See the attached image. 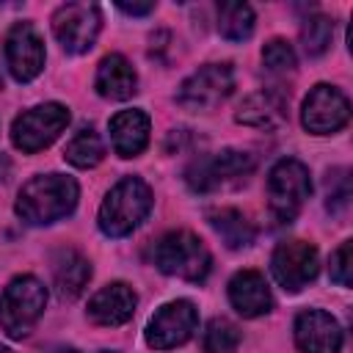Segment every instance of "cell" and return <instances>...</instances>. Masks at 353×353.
<instances>
[{
    "instance_id": "cell-1",
    "label": "cell",
    "mask_w": 353,
    "mask_h": 353,
    "mask_svg": "<svg viewBox=\"0 0 353 353\" xmlns=\"http://www.w3.org/2000/svg\"><path fill=\"white\" fill-rule=\"evenodd\" d=\"M80 188L66 174H39L22 185L17 196V215L30 226L55 223L74 210Z\"/></svg>"
},
{
    "instance_id": "cell-2",
    "label": "cell",
    "mask_w": 353,
    "mask_h": 353,
    "mask_svg": "<svg viewBox=\"0 0 353 353\" xmlns=\"http://www.w3.org/2000/svg\"><path fill=\"white\" fill-rule=\"evenodd\" d=\"M152 210V190L138 176H124L116 182L102 207H99V229L108 237H124L130 234Z\"/></svg>"
},
{
    "instance_id": "cell-3",
    "label": "cell",
    "mask_w": 353,
    "mask_h": 353,
    "mask_svg": "<svg viewBox=\"0 0 353 353\" xmlns=\"http://www.w3.org/2000/svg\"><path fill=\"white\" fill-rule=\"evenodd\" d=\"M47 306V290L36 276H17L0 295V328L11 339L33 331Z\"/></svg>"
},
{
    "instance_id": "cell-4",
    "label": "cell",
    "mask_w": 353,
    "mask_h": 353,
    "mask_svg": "<svg viewBox=\"0 0 353 353\" xmlns=\"http://www.w3.org/2000/svg\"><path fill=\"white\" fill-rule=\"evenodd\" d=\"M210 251L207 245L188 229L168 232L154 245V265L165 276H176L185 281H204L210 273Z\"/></svg>"
},
{
    "instance_id": "cell-5",
    "label": "cell",
    "mask_w": 353,
    "mask_h": 353,
    "mask_svg": "<svg viewBox=\"0 0 353 353\" xmlns=\"http://www.w3.org/2000/svg\"><path fill=\"white\" fill-rule=\"evenodd\" d=\"M312 193V179H309V168L295 160V157H284L279 160L270 174H268V204L276 221L290 223L301 207L306 204Z\"/></svg>"
},
{
    "instance_id": "cell-6",
    "label": "cell",
    "mask_w": 353,
    "mask_h": 353,
    "mask_svg": "<svg viewBox=\"0 0 353 353\" xmlns=\"http://www.w3.org/2000/svg\"><path fill=\"white\" fill-rule=\"evenodd\" d=\"M69 124V108L61 102H44L25 113H19L11 124V141L19 152H39L47 149Z\"/></svg>"
},
{
    "instance_id": "cell-7",
    "label": "cell",
    "mask_w": 353,
    "mask_h": 353,
    "mask_svg": "<svg viewBox=\"0 0 353 353\" xmlns=\"http://www.w3.org/2000/svg\"><path fill=\"white\" fill-rule=\"evenodd\" d=\"M234 88V69L232 63H207L199 72H193L176 94V102L185 110H212L218 108Z\"/></svg>"
},
{
    "instance_id": "cell-8",
    "label": "cell",
    "mask_w": 353,
    "mask_h": 353,
    "mask_svg": "<svg viewBox=\"0 0 353 353\" xmlns=\"http://www.w3.org/2000/svg\"><path fill=\"white\" fill-rule=\"evenodd\" d=\"M102 28L99 6L94 3H63L52 14V33L66 52H85L94 47Z\"/></svg>"
},
{
    "instance_id": "cell-9",
    "label": "cell",
    "mask_w": 353,
    "mask_h": 353,
    "mask_svg": "<svg viewBox=\"0 0 353 353\" xmlns=\"http://www.w3.org/2000/svg\"><path fill=\"white\" fill-rule=\"evenodd\" d=\"M320 270L317 248L306 240L279 243L270 256V273L287 292H301Z\"/></svg>"
},
{
    "instance_id": "cell-10",
    "label": "cell",
    "mask_w": 353,
    "mask_h": 353,
    "mask_svg": "<svg viewBox=\"0 0 353 353\" xmlns=\"http://www.w3.org/2000/svg\"><path fill=\"white\" fill-rule=\"evenodd\" d=\"M350 119V102L347 97L328 85V83H320L309 91V97L303 99V108H301V124L314 132V135H331L336 130H342Z\"/></svg>"
},
{
    "instance_id": "cell-11",
    "label": "cell",
    "mask_w": 353,
    "mask_h": 353,
    "mask_svg": "<svg viewBox=\"0 0 353 353\" xmlns=\"http://www.w3.org/2000/svg\"><path fill=\"white\" fill-rule=\"evenodd\" d=\"M199 325V312L190 301H171L154 312L146 325V342L154 350H168L185 345Z\"/></svg>"
},
{
    "instance_id": "cell-12",
    "label": "cell",
    "mask_w": 353,
    "mask_h": 353,
    "mask_svg": "<svg viewBox=\"0 0 353 353\" xmlns=\"http://www.w3.org/2000/svg\"><path fill=\"white\" fill-rule=\"evenodd\" d=\"M251 168H254V154L240 152V149H223V152H215L210 157L193 160L185 171V179L193 190L207 193V190L218 188L223 179L248 174Z\"/></svg>"
},
{
    "instance_id": "cell-13",
    "label": "cell",
    "mask_w": 353,
    "mask_h": 353,
    "mask_svg": "<svg viewBox=\"0 0 353 353\" xmlns=\"http://www.w3.org/2000/svg\"><path fill=\"white\" fill-rule=\"evenodd\" d=\"M6 63L19 83H30L44 69V41L30 22H17L6 36Z\"/></svg>"
},
{
    "instance_id": "cell-14",
    "label": "cell",
    "mask_w": 353,
    "mask_h": 353,
    "mask_svg": "<svg viewBox=\"0 0 353 353\" xmlns=\"http://www.w3.org/2000/svg\"><path fill=\"white\" fill-rule=\"evenodd\" d=\"M295 345L301 353H339L342 328L323 309H306L295 317Z\"/></svg>"
},
{
    "instance_id": "cell-15",
    "label": "cell",
    "mask_w": 353,
    "mask_h": 353,
    "mask_svg": "<svg viewBox=\"0 0 353 353\" xmlns=\"http://www.w3.org/2000/svg\"><path fill=\"white\" fill-rule=\"evenodd\" d=\"M135 306H138L135 290L124 281H113L99 292H94V298L88 301V317L97 325H124L135 314Z\"/></svg>"
},
{
    "instance_id": "cell-16",
    "label": "cell",
    "mask_w": 353,
    "mask_h": 353,
    "mask_svg": "<svg viewBox=\"0 0 353 353\" xmlns=\"http://www.w3.org/2000/svg\"><path fill=\"white\" fill-rule=\"evenodd\" d=\"M229 301L243 317H259L268 314L273 306L270 287L262 273L256 270H240L229 281Z\"/></svg>"
},
{
    "instance_id": "cell-17",
    "label": "cell",
    "mask_w": 353,
    "mask_h": 353,
    "mask_svg": "<svg viewBox=\"0 0 353 353\" xmlns=\"http://www.w3.org/2000/svg\"><path fill=\"white\" fill-rule=\"evenodd\" d=\"M94 85L105 99H130L138 91V74L124 55L110 52L99 61Z\"/></svg>"
},
{
    "instance_id": "cell-18",
    "label": "cell",
    "mask_w": 353,
    "mask_h": 353,
    "mask_svg": "<svg viewBox=\"0 0 353 353\" xmlns=\"http://www.w3.org/2000/svg\"><path fill=\"white\" fill-rule=\"evenodd\" d=\"M284 119H287V97L273 88H262L245 97V102L237 110V121L256 130H276L284 124Z\"/></svg>"
},
{
    "instance_id": "cell-19",
    "label": "cell",
    "mask_w": 353,
    "mask_h": 353,
    "mask_svg": "<svg viewBox=\"0 0 353 353\" xmlns=\"http://www.w3.org/2000/svg\"><path fill=\"white\" fill-rule=\"evenodd\" d=\"M110 141L119 157H135L149 143V116L143 110H119L110 119Z\"/></svg>"
},
{
    "instance_id": "cell-20",
    "label": "cell",
    "mask_w": 353,
    "mask_h": 353,
    "mask_svg": "<svg viewBox=\"0 0 353 353\" xmlns=\"http://www.w3.org/2000/svg\"><path fill=\"white\" fill-rule=\"evenodd\" d=\"M52 279L61 298H77L91 279V262L72 248H61L52 256Z\"/></svg>"
},
{
    "instance_id": "cell-21",
    "label": "cell",
    "mask_w": 353,
    "mask_h": 353,
    "mask_svg": "<svg viewBox=\"0 0 353 353\" xmlns=\"http://www.w3.org/2000/svg\"><path fill=\"white\" fill-rule=\"evenodd\" d=\"M210 223L229 248H245L254 243V226L240 210H232V207L215 210L210 212Z\"/></svg>"
},
{
    "instance_id": "cell-22",
    "label": "cell",
    "mask_w": 353,
    "mask_h": 353,
    "mask_svg": "<svg viewBox=\"0 0 353 353\" xmlns=\"http://www.w3.org/2000/svg\"><path fill=\"white\" fill-rule=\"evenodd\" d=\"M218 30L229 41H243L254 33V8L248 3H223L218 8Z\"/></svg>"
},
{
    "instance_id": "cell-23",
    "label": "cell",
    "mask_w": 353,
    "mask_h": 353,
    "mask_svg": "<svg viewBox=\"0 0 353 353\" xmlns=\"http://www.w3.org/2000/svg\"><path fill=\"white\" fill-rule=\"evenodd\" d=\"M63 157H66L72 165H77V168H94V165L105 157L102 138H99L91 127H83V130L74 132V138L66 143Z\"/></svg>"
},
{
    "instance_id": "cell-24",
    "label": "cell",
    "mask_w": 353,
    "mask_h": 353,
    "mask_svg": "<svg viewBox=\"0 0 353 353\" xmlns=\"http://www.w3.org/2000/svg\"><path fill=\"white\" fill-rule=\"evenodd\" d=\"M331 36H334V22L325 17V14H314L303 22L301 28V44H303V52L309 58H317L328 50L331 44Z\"/></svg>"
},
{
    "instance_id": "cell-25",
    "label": "cell",
    "mask_w": 353,
    "mask_h": 353,
    "mask_svg": "<svg viewBox=\"0 0 353 353\" xmlns=\"http://www.w3.org/2000/svg\"><path fill=\"white\" fill-rule=\"evenodd\" d=\"M240 347V331L232 320L215 317L207 323L204 331V353H237Z\"/></svg>"
},
{
    "instance_id": "cell-26",
    "label": "cell",
    "mask_w": 353,
    "mask_h": 353,
    "mask_svg": "<svg viewBox=\"0 0 353 353\" xmlns=\"http://www.w3.org/2000/svg\"><path fill=\"white\" fill-rule=\"evenodd\" d=\"M262 63L270 69V72H292L298 58H295V50L290 41L284 39H270L265 47H262Z\"/></svg>"
},
{
    "instance_id": "cell-27",
    "label": "cell",
    "mask_w": 353,
    "mask_h": 353,
    "mask_svg": "<svg viewBox=\"0 0 353 353\" xmlns=\"http://www.w3.org/2000/svg\"><path fill=\"white\" fill-rule=\"evenodd\" d=\"M331 279L339 287L353 284V243L345 240L334 254H331Z\"/></svg>"
},
{
    "instance_id": "cell-28",
    "label": "cell",
    "mask_w": 353,
    "mask_h": 353,
    "mask_svg": "<svg viewBox=\"0 0 353 353\" xmlns=\"http://www.w3.org/2000/svg\"><path fill=\"white\" fill-rule=\"evenodd\" d=\"M119 8L124 14H135V17H143L149 11H154V3H119Z\"/></svg>"
},
{
    "instance_id": "cell-29",
    "label": "cell",
    "mask_w": 353,
    "mask_h": 353,
    "mask_svg": "<svg viewBox=\"0 0 353 353\" xmlns=\"http://www.w3.org/2000/svg\"><path fill=\"white\" fill-rule=\"evenodd\" d=\"M0 353H11V350H8V347H6V345H0Z\"/></svg>"
},
{
    "instance_id": "cell-30",
    "label": "cell",
    "mask_w": 353,
    "mask_h": 353,
    "mask_svg": "<svg viewBox=\"0 0 353 353\" xmlns=\"http://www.w3.org/2000/svg\"><path fill=\"white\" fill-rule=\"evenodd\" d=\"M58 353H74V350H58Z\"/></svg>"
},
{
    "instance_id": "cell-31",
    "label": "cell",
    "mask_w": 353,
    "mask_h": 353,
    "mask_svg": "<svg viewBox=\"0 0 353 353\" xmlns=\"http://www.w3.org/2000/svg\"><path fill=\"white\" fill-rule=\"evenodd\" d=\"M102 353H113V350H102Z\"/></svg>"
}]
</instances>
